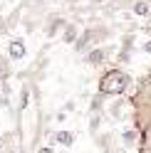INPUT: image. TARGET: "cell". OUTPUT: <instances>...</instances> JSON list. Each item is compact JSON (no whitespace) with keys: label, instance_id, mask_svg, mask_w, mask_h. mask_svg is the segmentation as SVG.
Instances as JSON below:
<instances>
[{"label":"cell","instance_id":"9a60e30c","mask_svg":"<svg viewBox=\"0 0 151 153\" xmlns=\"http://www.w3.org/2000/svg\"><path fill=\"white\" fill-rule=\"evenodd\" d=\"M74 109H77V101H74V99H70V101L62 106V111H64V114H70V111H74Z\"/></svg>","mask_w":151,"mask_h":153},{"label":"cell","instance_id":"6da1fadb","mask_svg":"<svg viewBox=\"0 0 151 153\" xmlns=\"http://www.w3.org/2000/svg\"><path fill=\"white\" fill-rule=\"evenodd\" d=\"M131 84H134V76H131L126 69H121V67H109V69L99 76L97 82V94L107 99H119V97H129V89Z\"/></svg>","mask_w":151,"mask_h":153},{"label":"cell","instance_id":"e0dca14e","mask_svg":"<svg viewBox=\"0 0 151 153\" xmlns=\"http://www.w3.org/2000/svg\"><path fill=\"white\" fill-rule=\"evenodd\" d=\"M141 52H144V54H151V40H146L144 45H141Z\"/></svg>","mask_w":151,"mask_h":153},{"label":"cell","instance_id":"8992f818","mask_svg":"<svg viewBox=\"0 0 151 153\" xmlns=\"http://www.w3.org/2000/svg\"><path fill=\"white\" fill-rule=\"evenodd\" d=\"M27 57V45L22 37H10V42H7V59L10 62H22Z\"/></svg>","mask_w":151,"mask_h":153},{"label":"cell","instance_id":"d6986e66","mask_svg":"<svg viewBox=\"0 0 151 153\" xmlns=\"http://www.w3.org/2000/svg\"><path fill=\"white\" fill-rule=\"evenodd\" d=\"M144 76H146V79H151V67H149V69H146V74H144Z\"/></svg>","mask_w":151,"mask_h":153},{"label":"cell","instance_id":"8fae6325","mask_svg":"<svg viewBox=\"0 0 151 153\" xmlns=\"http://www.w3.org/2000/svg\"><path fill=\"white\" fill-rule=\"evenodd\" d=\"M104 101L107 97H102V94H94L92 101H89V116H104Z\"/></svg>","mask_w":151,"mask_h":153},{"label":"cell","instance_id":"7a4b0ae2","mask_svg":"<svg viewBox=\"0 0 151 153\" xmlns=\"http://www.w3.org/2000/svg\"><path fill=\"white\" fill-rule=\"evenodd\" d=\"M111 37V27L109 25H89L84 27V30L79 32L77 42H74V52L77 54H87L89 50H94V47H102L107 40Z\"/></svg>","mask_w":151,"mask_h":153},{"label":"cell","instance_id":"277c9868","mask_svg":"<svg viewBox=\"0 0 151 153\" xmlns=\"http://www.w3.org/2000/svg\"><path fill=\"white\" fill-rule=\"evenodd\" d=\"M67 22H70V20H67L62 13H50V15L45 17V25H42L45 37H47V40H55V37L64 30V25H67Z\"/></svg>","mask_w":151,"mask_h":153},{"label":"cell","instance_id":"4fadbf2b","mask_svg":"<svg viewBox=\"0 0 151 153\" xmlns=\"http://www.w3.org/2000/svg\"><path fill=\"white\" fill-rule=\"evenodd\" d=\"M102 119H104V116H89V136H97V133H99Z\"/></svg>","mask_w":151,"mask_h":153},{"label":"cell","instance_id":"44dd1931","mask_svg":"<svg viewBox=\"0 0 151 153\" xmlns=\"http://www.w3.org/2000/svg\"><path fill=\"white\" fill-rule=\"evenodd\" d=\"M64 3H67V0H64Z\"/></svg>","mask_w":151,"mask_h":153},{"label":"cell","instance_id":"5b68a950","mask_svg":"<svg viewBox=\"0 0 151 153\" xmlns=\"http://www.w3.org/2000/svg\"><path fill=\"white\" fill-rule=\"evenodd\" d=\"M111 52H114V47H107V45L94 47V50H89L87 54H84V62H87L89 67H102L104 62L111 59Z\"/></svg>","mask_w":151,"mask_h":153},{"label":"cell","instance_id":"ba28073f","mask_svg":"<svg viewBox=\"0 0 151 153\" xmlns=\"http://www.w3.org/2000/svg\"><path fill=\"white\" fill-rule=\"evenodd\" d=\"M50 143H55V146H64V148H72L74 146V133L67 131V128H60L50 133Z\"/></svg>","mask_w":151,"mask_h":153},{"label":"cell","instance_id":"ac0fdd59","mask_svg":"<svg viewBox=\"0 0 151 153\" xmlns=\"http://www.w3.org/2000/svg\"><path fill=\"white\" fill-rule=\"evenodd\" d=\"M35 153H55V148L52 146H42V148H37Z\"/></svg>","mask_w":151,"mask_h":153},{"label":"cell","instance_id":"9c48e42d","mask_svg":"<svg viewBox=\"0 0 151 153\" xmlns=\"http://www.w3.org/2000/svg\"><path fill=\"white\" fill-rule=\"evenodd\" d=\"M79 25L74 22V20H70L67 25H64V30H62V35H60V40L64 42V45H74L77 42V37H79Z\"/></svg>","mask_w":151,"mask_h":153},{"label":"cell","instance_id":"3957f363","mask_svg":"<svg viewBox=\"0 0 151 153\" xmlns=\"http://www.w3.org/2000/svg\"><path fill=\"white\" fill-rule=\"evenodd\" d=\"M107 116L119 123V121H129L131 119V111H134V106H131V99L129 97H119V99H111V104L104 109Z\"/></svg>","mask_w":151,"mask_h":153},{"label":"cell","instance_id":"2e32d148","mask_svg":"<svg viewBox=\"0 0 151 153\" xmlns=\"http://www.w3.org/2000/svg\"><path fill=\"white\" fill-rule=\"evenodd\" d=\"M64 119H67V114H64V111H62V109H60V111H57V114H55V121H57V123H62V121H64Z\"/></svg>","mask_w":151,"mask_h":153},{"label":"cell","instance_id":"5bb4252c","mask_svg":"<svg viewBox=\"0 0 151 153\" xmlns=\"http://www.w3.org/2000/svg\"><path fill=\"white\" fill-rule=\"evenodd\" d=\"M5 35H10V27H7V20H5V15L0 13V37H5Z\"/></svg>","mask_w":151,"mask_h":153},{"label":"cell","instance_id":"7c38bea8","mask_svg":"<svg viewBox=\"0 0 151 153\" xmlns=\"http://www.w3.org/2000/svg\"><path fill=\"white\" fill-rule=\"evenodd\" d=\"M5 76H10V59L0 52V79H5Z\"/></svg>","mask_w":151,"mask_h":153},{"label":"cell","instance_id":"52a82bcc","mask_svg":"<svg viewBox=\"0 0 151 153\" xmlns=\"http://www.w3.org/2000/svg\"><path fill=\"white\" fill-rule=\"evenodd\" d=\"M92 141H94V146H97L102 153H114L117 151V138H114V131H99L97 136H92Z\"/></svg>","mask_w":151,"mask_h":153},{"label":"cell","instance_id":"30bf717a","mask_svg":"<svg viewBox=\"0 0 151 153\" xmlns=\"http://www.w3.org/2000/svg\"><path fill=\"white\" fill-rule=\"evenodd\" d=\"M139 138H141V133H139L134 126L124 128V131H121V146H124V151H129V148L139 146Z\"/></svg>","mask_w":151,"mask_h":153},{"label":"cell","instance_id":"ffe728a7","mask_svg":"<svg viewBox=\"0 0 151 153\" xmlns=\"http://www.w3.org/2000/svg\"><path fill=\"white\" fill-rule=\"evenodd\" d=\"M139 153H151V151H141V148H139Z\"/></svg>","mask_w":151,"mask_h":153}]
</instances>
